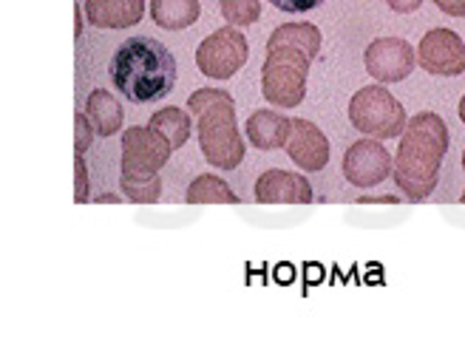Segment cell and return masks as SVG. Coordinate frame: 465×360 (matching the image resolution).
Returning a JSON list of instances; mask_svg holds the SVG:
<instances>
[{
	"mask_svg": "<svg viewBox=\"0 0 465 360\" xmlns=\"http://www.w3.org/2000/svg\"><path fill=\"white\" fill-rule=\"evenodd\" d=\"M449 125L431 111L411 116L401 134L398 156H394V185L411 202H423L434 194L440 165L449 154Z\"/></svg>",
	"mask_w": 465,
	"mask_h": 360,
	"instance_id": "6da1fadb",
	"label": "cell"
},
{
	"mask_svg": "<svg viewBox=\"0 0 465 360\" xmlns=\"http://www.w3.org/2000/svg\"><path fill=\"white\" fill-rule=\"evenodd\" d=\"M111 83L134 105L165 100L176 85V57L153 37H131L111 57Z\"/></svg>",
	"mask_w": 465,
	"mask_h": 360,
	"instance_id": "7a4b0ae2",
	"label": "cell"
},
{
	"mask_svg": "<svg viewBox=\"0 0 465 360\" xmlns=\"http://www.w3.org/2000/svg\"><path fill=\"white\" fill-rule=\"evenodd\" d=\"M188 111L196 116L204 159L222 171H236L244 159V139L236 125V103L230 94L222 88H199L188 97Z\"/></svg>",
	"mask_w": 465,
	"mask_h": 360,
	"instance_id": "3957f363",
	"label": "cell"
},
{
	"mask_svg": "<svg viewBox=\"0 0 465 360\" xmlns=\"http://www.w3.org/2000/svg\"><path fill=\"white\" fill-rule=\"evenodd\" d=\"M312 57L292 45H275L267 49L262 65V94L275 108H295L307 97V77H310Z\"/></svg>",
	"mask_w": 465,
	"mask_h": 360,
	"instance_id": "277c9868",
	"label": "cell"
},
{
	"mask_svg": "<svg viewBox=\"0 0 465 360\" xmlns=\"http://www.w3.org/2000/svg\"><path fill=\"white\" fill-rule=\"evenodd\" d=\"M349 123L371 139H394L406 131V111L383 85H363L349 100Z\"/></svg>",
	"mask_w": 465,
	"mask_h": 360,
	"instance_id": "5b68a950",
	"label": "cell"
},
{
	"mask_svg": "<svg viewBox=\"0 0 465 360\" xmlns=\"http://www.w3.org/2000/svg\"><path fill=\"white\" fill-rule=\"evenodd\" d=\"M250 57V45L236 26H224L213 35H207L196 49V65L204 77L227 80L244 68Z\"/></svg>",
	"mask_w": 465,
	"mask_h": 360,
	"instance_id": "8992f818",
	"label": "cell"
},
{
	"mask_svg": "<svg viewBox=\"0 0 465 360\" xmlns=\"http://www.w3.org/2000/svg\"><path fill=\"white\" fill-rule=\"evenodd\" d=\"M173 145L151 125H134L123 136V174L125 176H156L171 159Z\"/></svg>",
	"mask_w": 465,
	"mask_h": 360,
	"instance_id": "52a82bcc",
	"label": "cell"
},
{
	"mask_svg": "<svg viewBox=\"0 0 465 360\" xmlns=\"http://www.w3.org/2000/svg\"><path fill=\"white\" fill-rule=\"evenodd\" d=\"M417 63L434 77L465 75V43L451 29H431L417 45Z\"/></svg>",
	"mask_w": 465,
	"mask_h": 360,
	"instance_id": "ba28073f",
	"label": "cell"
},
{
	"mask_svg": "<svg viewBox=\"0 0 465 360\" xmlns=\"http://www.w3.org/2000/svg\"><path fill=\"white\" fill-rule=\"evenodd\" d=\"M363 63H366V71L378 83H401L414 71L417 55L401 37H378L366 45Z\"/></svg>",
	"mask_w": 465,
	"mask_h": 360,
	"instance_id": "9c48e42d",
	"label": "cell"
},
{
	"mask_svg": "<svg viewBox=\"0 0 465 360\" xmlns=\"http://www.w3.org/2000/svg\"><path fill=\"white\" fill-rule=\"evenodd\" d=\"M394 171L391 154L381 145V139H361L343 156V176L355 187H378Z\"/></svg>",
	"mask_w": 465,
	"mask_h": 360,
	"instance_id": "30bf717a",
	"label": "cell"
},
{
	"mask_svg": "<svg viewBox=\"0 0 465 360\" xmlns=\"http://www.w3.org/2000/svg\"><path fill=\"white\" fill-rule=\"evenodd\" d=\"M284 151L301 171L315 174V171H323L330 162V139L323 136V131L315 123H310V119H292Z\"/></svg>",
	"mask_w": 465,
	"mask_h": 360,
	"instance_id": "8fae6325",
	"label": "cell"
},
{
	"mask_svg": "<svg viewBox=\"0 0 465 360\" xmlns=\"http://www.w3.org/2000/svg\"><path fill=\"white\" fill-rule=\"evenodd\" d=\"M255 199L262 205H310L312 185L307 182V176L272 167L255 182Z\"/></svg>",
	"mask_w": 465,
	"mask_h": 360,
	"instance_id": "7c38bea8",
	"label": "cell"
},
{
	"mask_svg": "<svg viewBox=\"0 0 465 360\" xmlns=\"http://www.w3.org/2000/svg\"><path fill=\"white\" fill-rule=\"evenodd\" d=\"M145 15L143 0H85V17L97 29H128Z\"/></svg>",
	"mask_w": 465,
	"mask_h": 360,
	"instance_id": "4fadbf2b",
	"label": "cell"
},
{
	"mask_svg": "<svg viewBox=\"0 0 465 360\" xmlns=\"http://www.w3.org/2000/svg\"><path fill=\"white\" fill-rule=\"evenodd\" d=\"M290 125L292 119L284 114H275V111H255L250 114L244 134L250 139L252 148L259 151H278V148H287V139H290Z\"/></svg>",
	"mask_w": 465,
	"mask_h": 360,
	"instance_id": "5bb4252c",
	"label": "cell"
},
{
	"mask_svg": "<svg viewBox=\"0 0 465 360\" xmlns=\"http://www.w3.org/2000/svg\"><path fill=\"white\" fill-rule=\"evenodd\" d=\"M85 114H88L91 123H94L100 136H114L116 131L123 128V119H125L120 100H116L114 94L105 91V88H97V91L88 94Z\"/></svg>",
	"mask_w": 465,
	"mask_h": 360,
	"instance_id": "9a60e30c",
	"label": "cell"
},
{
	"mask_svg": "<svg viewBox=\"0 0 465 360\" xmlns=\"http://www.w3.org/2000/svg\"><path fill=\"white\" fill-rule=\"evenodd\" d=\"M202 6L199 0H153L151 4V17L159 29H168V32H179V29H188L199 20Z\"/></svg>",
	"mask_w": 465,
	"mask_h": 360,
	"instance_id": "2e32d148",
	"label": "cell"
},
{
	"mask_svg": "<svg viewBox=\"0 0 465 360\" xmlns=\"http://www.w3.org/2000/svg\"><path fill=\"white\" fill-rule=\"evenodd\" d=\"M275 45H292V49L307 52L315 60L321 52V29L312 23H284L267 40V49H275Z\"/></svg>",
	"mask_w": 465,
	"mask_h": 360,
	"instance_id": "e0dca14e",
	"label": "cell"
},
{
	"mask_svg": "<svg viewBox=\"0 0 465 360\" xmlns=\"http://www.w3.org/2000/svg\"><path fill=\"white\" fill-rule=\"evenodd\" d=\"M188 205H239V196L232 194L230 185L213 174H202L188 185V194H184Z\"/></svg>",
	"mask_w": 465,
	"mask_h": 360,
	"instance_id": "ac0fdd59",
	"label": "cell"
},
{
	"mask_svg": "<svg viewBox=\"0 0 465 360\" xmlns=\"http://www.w3.org/2000/svg\"><path fill=\"white\" fill-rule=\"evenodd\" d=\"M151 128L165 136V139L171 142V145H173V151H176V148H182L184 142L191 139L193 123H191V114H188V111H182V108L171 105V108H162V111H156V114L151 116Z\"/></svg>",
	"mask_w": 465,
	"mask_h": 360,
	"instance_id": "d6986e66",
	"label": "cell"
},
{
	"mask_svg": "<svg viewBox=\"0 0 465 360\" xmlns=\"http://www.w3.org/2000/svg\"><path fill=\"white\" fill-rule=\"evenodd\" d=\"M120 187H123V194L131 202H136V205H153L162 196V179H159V174L156 176H125L123 174Z\"/></svg>",
	"mask_w": 465,
	"mask_h": 360,
	"instance_id": "ffe728a7",
	"label": "cell"
},
{
	"mask_svg": "<svg viewBox=\"0 0 465 360\" xmlns=\"http://www.w3.org/2000/svg\"><path fill=\"white\" fill-rule=\"evenodd\" d=\"M219 12L230 26H252L262 17V0H219Z\"/></svg>",
	"mask_w": 465,
	"mask_h": 360,
	"instance_id": "44dd1931",
	"label": "cell"
},
{
	"mask_svg": "<svg viewBox=\"0 0 465 360\" xmlns=\"http://www.w3.org/2000/svg\"><path fill=\"white\" fill-rule=\"evenodd\" d=\"M94 131L97 128L88 119V114L77 111L74 114V148H77V154H85L91 148V142H94Z\"/></svg>",
	"mask_w": 465,
	"mask_h": 360,
	"instance_id": "7402d4cb",
	"label": "cell"
},
{
	"mask_svg": "<svg viewBox=\"0 0 465 360\" xmlns=\"http://www.w3.org/2000/svg\"><path fill=\"white\" fill-rule=\"evenodd\" d=\"M88 199V171H85V159L83 154L74 156V202L85 205Z\"/></svg>",
	"mask_w": 465,
	"mask_h": 360,
	"instance_id": "603a6c76",
	"label": "cell"
},
{
	"mask_svg": "<svg viewBox=\"0 0 465 360\" xmlns=\"http://www.w3.org/2000/svg\"><path fill=\"white\" fill-rule=\"evenodd\" d=\"M270 4L282 12H290V15H304V12L318 9L321 4H327V0H270Z\"/></svg>",
	"mask_w": 465,
	"mask_h": 360,
	"instance_id": "cb8c5ba5",
	"label": "cell"
},
{
	"mask_svg": "<svg viewBox=\"0 0 465 360\" xmlns=\"http://www.w3.org/2000/svg\"><path fill=\"white\" fill-rule=\"evenodd\" d=\"M440 12H446L451 17H465V0H434Z\"/></svg>",
	"mask_w": 465,
	"mask_h": 360,
	"instance_id": "d4e9b609",
	"label": "cell"
},
{
	"mask_svg": "<svg viewBox=\"0 0 465 360\" xmlns=\"http://www.w3.org/2000/svg\"><path fill=\"white\" fill-rule=\"evenodd\" d=\"M389 4V9H394V12H401V15H411V12H417L423 6V0H386Z\"/></svg>",
	"mask_w": 465,
	"mask_h": 360,
	"instance_id": "484cf974",
	"label": "cell"
},
{
	"mask_svg": "<svg viewBox=\"0 0 465 360\" xmlns=\"http://www.w3.org/2000/svg\"><path fill=\"white\" fill-rule=\"evenodd\" d=\"M80 35H83V9L74 6V37H80Z\"/></svg>",
	"mask_w": 465,
	"mask_h": 360,
	"instance_id": "4316f807",
	"label": "cell"
},
{
	"mask_svg": "<svg viewBox=\"0 0 465 360\" xmlns=\"http://www.w3.org/2000/svg\"><path fill=\"white\" fill-rule=\"evenodd\" d=\"M97 205H120V196H114V194H105L97 199Z\"/></svg>",
	"mask_w": 465,
	"mask_h": 360,
	"instance_id": "83f0119b",
	"label": "cell"
},
{
	"mask_svg": "<svg viewBox=\"0 0 465 360\" xmlns=\"http://www.w3.org/2000/svg\"><path fill=\"white\" fill-rule=\"evenodd\" d=\"M460 119H462V123H465V97L460 100Z\"/></svg>",
	"mask_w": 465,
	"mask_h": 360,
	"instance_id": "f1b7e54d",
	"label": "cell"
},
{
	"mask_svg": "<svg viewBox=\"0 0 465 360\" xmlns=\"http://www.w3.org/2000/svg\"><path fill=\"white\" fill-rule=\"evenodd\" d=\"M462 167H465V151H462Z\"/></svg>",
	"mask_w": 465,
	"mask_h": 360,
	"instance_id": "f546056e",
	"label": "cell"
},
{
	"mask_svg": "<svg viewBox=\"0 0 465 360\" xmlns=\"http://www.w3.org/2000/svg\"><path fill=\"white\" fill-rule=\"evenodd\" d=\"M462 202H465V194H462Z\"/></svg>",
	"mask_w": 465,
	"mask_h": 360,
	"instance_id": "4dcf8cb0",
	"label": "cell"
}]
</instances>
